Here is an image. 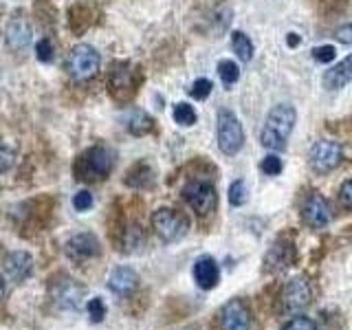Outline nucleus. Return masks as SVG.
Returning a JSON list of instances; mask_svg holds the SVG:
<instances>
[{
	"instance_id": "obj_27",
	"label": "nucleus",
	"mask_w": 352,
	"mask_h": 330,
	"mask_svg": "<svg viewBox=\"0 0 352 330\" xmlns=\"http://www.w3.org/2000/svg\"><path fill=\"white\" fill-rule=\"evenodd\" d=\"M282 159L280 157H275V154H269L267 159L262 161V172L264 174H269V176H278L282 172Z\"/></svg>"
},
{
	"instance_id": "obj_33",
	"label": "nucleus",
	"mask_w": 352,
	"mask_h": 330,
	"mask_svg": "<svg viewBox=\"0 0 352 330\" xmlns=\"http://www.w3.org/2000/svg\"><path fill=\"white\" fill-rule=\"evenodd\" d=\"M339 198H341V205H344L346 209H350V212H352V181H346L344 185H341Z\"/></svg>"
},
{
	"instance_id": "obj_23",
	"label": "nucleus",
	"mask_w": 352,
	"mask_h": 330,
	"mask_svg": "<svg viewBox=\"0 0 352 330\" xmlns=\"http://www.w3.org/2000/svg\"><path fill=\"white\" fill-rule=\"evenodd\" d=\"M174 121L179 126H194L196 124V110L190 104H176L174 106Z\"/></svg>"
},
{
	"instance_id": "obj_35",
	"label": "nucleus",
	"mask_w": 352,
	"mask_h": 330,
	"mask_svg": "<svg viewBox=\"0 0 352 330\" xmlns=\"http://www.w3.org/2000/svg\"><path fill=\"white\" fill-rule=\"evenodd\" d=\"M297 42H300V40H297V36H295V33H291V36H289V44H291V47H295Z\"/></svg>"
},
{
	"instance_id": "obj_34",
	"label": "nucleus",
	"mask_w": 352,
	"mask_h": 330,
	"mask_svg": "<svg viewBox=\"0 0 352 330\" xmlns=\"http://www.w3.org/2000/svg\"><path fill=\"white\" fill-rule=\"evenodd\" d=\"M5 293H7V286H5V280H3V275H0V302L5 300Z\"/></svg>"
},
{
	"instance_id": "obj_13",
	"label": "nucleus",
	"mask_w": 352,
	"mask_h": 330,
	"mask_svg": "<svg viewBox=\"0 0 352 330\" xmlns=\"http://www.w3.org/2000/svg\"><path fill=\"white\" fill-rule=\"evenodd\" d=\"M31 38H33V31H31V25H29L27 18L14 16V18L9 20V25L5 29V40H7L11 51L27 49L29 44H31Z\"/></svg>"
},
{
	"instance_id": "obj_18",
	"label": "nucleus",
	"mask_w": 352,
	"mask_h": 330,
	"mask_svg": "<svg viewBox=\"0 0 352 330\" xmlns=\"http://www.w3.org/2000/svg\"><path fill=\"white\" fill-rule=\"evenodd\" d=\"M295 260V253H293V247L291 245H282L278 242L269 253H267V264L273 269H286L291 267V262Z\"/></svg>"
},
{
	"instance_id": "obj_4",
	"label": "nucleus",
	"mask_w": 352,
	"mask_h": 330,
	"mask_svg": "<svg viewBox=\"0 0 352 330\" xmlns=\"http://www.w3.org/2000/svg\"><path fill=\"white\" fill-rule=\"evenodd\" d=\"M242 143H245V132H242L240 121L229 110H220L218 113V148L225 154L240 152Z\"/></svg>"
},
{
	"instance_id": "obj_26",
	"label": "nucleus",
	"mask_w": 352,
	"mask_h": 330,
	"mask_svg": "<svg viewBox=\"0 0 352 330\" xmlns=\"http://www.w3.org/2000/svg\"><path fill=\"white\" fill-rule=\"evenodd\" d=\"M212 88H214V84L209 82V80H205V77H201V80H196V82L192 84L190 95H192L194 99H207L209 93H212Z\"/></svg>"
},
{
	"instance_id": "obj_7",
	"label": "nucleus",
	"mask_w": 352,
	"mask_h": 330,
	"mask_svg": "<svg viewBox=\"0 0 352 330\" xmlns=\"http://www.w3.org/2000/svg\"><path fill=\"white\" fill-rule=\"evenodd\" d=\"M344 159V150L337 141H317L311 150V168L319 174L333 172Z\"/></svg>"
},
{
	"instance_id": "obj_14",
	"label": "nucleus",
	"mask_w": 352,
	"mask_h": 330,
	"mask_svg": "<svg viewBox=\"0 0 352 330\" xmlns=\"http://www.w3.org/2000/svg\"><path fill=\"white\" fill-rule=\"evenodd\" d=\"M3 264H5V273L9 275V280H14V282H25L33 273V258L27 251H11Z\"/></svg>"
},
{
	"instance_id": "obj_10",
	"label": "nucleus",
	"mask_w": 352,
	"mask_h": 330,
	"mask_svg": "<svg viewBox=\"0 0 352 330\" xmlns=\"http://www.w3.org/2000/svg\"><path fill=\"white\" fill-rule=\"evenodd\" d=\"M251 313L245 302L231 300L220 311V330H249Z\"/></svg>"
},
{
	"instance_id": "obj_22",
	"label": "nucleus",
	"mask_w": 352,
	"mask_h": 330,
	"mask_svg": "<svg viewBox=\"0 0 352 330\" xmlns=\"http://www.w3.org/2000/svg\"><path fill=\"white\" fill-rule=\"evenodd\" d=\"M218 75H220V80H223L225 86H231V84L238 82L240 69H238V64H234L231 60H223L218 64Z\"/></svg>"
},
{
	"instance_id": "obj_25",
	"label": "nucleus",
	"mask_w": 352,
	"mask_h": 330,
	"mask_svg": "<svg viewBox=\"0 0 352 330\" xmlns=\"http://www.w3.org/2000/svg\"><path fill=\"white\" fill-rule=\"evenodd\" d=\"M88 317H91V322L95 324H99L106 317V304L102 302V297H93V300L88 302Z\"/></svg>"
},
{
	"instance_id": "obj_20",
	"label": "nucleus",
	"mask_w": 352,
	"mask_h": 330,
	"mask_svg": "<svg viewBox=\"0 0 352 330\" xmlns=\"http://www.w3.org/2000/svg\"><path fill=\"white\" fill-rule=\"evenodd\" d=\"M152 126H154L152 117L146 115V113H141V110H137V113H132V117L128 119V130L132 132V135H137V137H141V135H146V132H150Z\"/></svg>"
},
{
	"instance_id": "obj_24",
	"label": "nucleus",
	"mask_w": 352,
	"mask_h": 330,
	"mask_svg": "<svg viewBox=\"0 0 352 330\" xmlns=\"http://www.w3.org/2000/svg\"><path fill=\"white\" fill-rule=\"evenodd\" d=\"M229 203L234 207H240L247 203V185L245 181H234L229 187Z\"/></svg>"
},
{
	"instance_id": "obj_3",
	"label": "nucleus",
	"mask_w": 352,
	"mask_h": 330,
	"mask_svg": "<svg viewBox=\"0 0 352 330\" xmlns=\"http://www.w3.org/2000/svg\"><path fill=\"white\" fill-rule=\"evenodd\" d=\"M152 227L157 231V236L165 242H176L181 240L187 229H190V223H187V218L179 212H174V209H157V212L152 214Z\"/></svg>"
},
{
	"instance_id": "obj_12",
	"label": "nucleus",
	"mask_w": 352,
	"mask_h": 330,
	"mask_svg": "<svg viewBox=\"0 0 352 330\" xmlns=\"http://www.w3.org/2000/svg\"><path fill=\"white\" fill-rule=\"evenodd\" d=\"M99 249H102L99 247V240L93 234H75L69 242H66V256L77 264L97 258Z\"/></svg>"
},
{
	"instance_id": "obj_6",
	"label": "nucleus",
	"mask_w": 352,
	"mask_h": 330,
	"mask_svg": "<svg viewBox=\"0 0 352 330\" xmlns=\"http://www.w3.org/2000/svg\"><path fill=\"white\" fill-rule=\"evenodd\" d=\"M82 165H84V176L82 179H104L115 168V152L108 150L104 146H97L93 150L86 152V157L82 159Z\"/></svg>"
},
{
	"instance_id": "obj_19",
	"label": "nucleus",
	"mask_w": 352,
	"mask_h": 330,
	"mask_svg": "<svg viewBox=\"0 0 352 330\" xmlns=\"http://www.w3.org/2000/svg\"><path fill=\"white\" fill-rule=\"evenodd\" d=\"M231 47H234V53L242 62H249L253 58V42L242 31L231 33Z\"/></svg>"
},
{
	"instance_id": "obj_30",
	"label": "nucleus",
	"mask_w": 352,
	"mask_h": 330,
	"mask_svg": "<svg viewBox=\"0 0 352 330\" xmlns=\"http://www.w3.org/2000/svg\"><path fill=\"white\" fill-rule=\"evenodd\" d=\"M284 330H317V326H315L313 319H308L304 315H297L284 326Z\"/></svg>"
},
{
	"instance_id": "obj_21",
	"label": "nucleus",
	"mask_w": 352,
	"mask_h": 330,
	"mask_svg": "<svg viewBox=\"0 0 352 330\" xmlns=\"http://www.w3.org/2000/svg\"><path fill=\"white\" fill-rule=\"evenodd\" d=\"M110 86L115 91H124V88L130 86V69L128 64H115V71L110 75Z\"/></svg>"
},
{
	"instance_id": "obj_17",
	"label": "nucleus",
	"mask_w": 352,
	"mask_h": 330,
	"mask_svg": "<svg viewBox=\"0 0 352 330\" xmlns=\"http://www.w3.org/2000/svg\"><path fill=\"white\" fill-rule=\"evenodd\" d=\"M350 82H352V53L344 62H339L337 66L324 73V86L328 91H339V88H344Z\"/></svg>"
},
{
	"instance_id": "obj_11",
	"label": "nucleus",
	"mask_w": 352,
	"mask_h": 330,
	"mask_svg": "<svg viewBox=\"0 0 352 330\" xmlns=\"http://www.w3.org/2000/svg\"><path fill=\"white\" fill-rule=\"evenodd\" d=\"M84 286L77 284L75 280L71 278H64L62 282L55 284V291H53V297H55V304L64 311H80L82 308V302H84Z\"/></svg>"
},
{
	"instance_id": "obj_31",
	"label": "nucleus",
	"mask_w": 352,
	"mask_h": 330,
	"mask_svg": "<svg viewBox=\"0 0 352 330\" xmlns=\"http://www.w3.org/2000/svg\"><path fill=\"white\" fill-rule=\"evenodd\" d=\"M36 58H38L40 62H51V60H53V44H51V40L42 38V40L36 44Z\"/></svg>"
},
{
	"instance_id": "obj_5",
	"label": "nucleus",
	"mask_w": 352,
	"mask_h": 330,
	"mask_svg": "<svg viewBox=\"0 0 352 330\" xmlns=\"http://www.w3.org/2000/svg\"><path fill=\"white\" fill-rule=\"evenodd\" d=\"M183 198L187 201L196 214L201 216H207L212 214L216 205H218V196H216V190L214 185H209L205 181H192L183 187Z\"/></svg>"
},
{
	"instance_id": "obj_2",
	"label": "nucleus",
	"mask_w": 352,
	"mask_h": 330,
	"mask_svg": "<svg viewBox=\"0 0 352 330\" xmlns=\"http://www.w3.org/2000/svg\"><path fill=\"white\" fill-rule=\"evenodd\" d=\"M99 64H102V58L91 44H77L71 51L66 66H69V75L75 82H88L97 75Z\"/></svg>"
},
{
	"instance_id": "obj_16",
	"label": "nucleus",
	"mask_w": 352,
	"mask_h": 330,
	"mask_svg": "<svg viewBox=\"0 0 352 330\" xmlns=\"http://www.w3.org/2000/svg\"><path fill=\"white\" fill-rule=\"evenodd\" d=\"M108 286H110V291L117 293V295H130V293L137 291L139 275L130 267H119V269H115L113 273H110Z\"/></svg>"
},
{
	"instance_id": "obj_15",
	"label": "nucleus",
	"mask_w": 352,
	"mask_h": 330,
	"mask_svg": "<svg viewBox=\"0 0 352 330\" xmlns=\"http://www.w3.org/2000/svg\"><path fill=\"white\" fill-rule=\"evenodd\" d=\"M194 280L205 291L214 289V286L218 284L220 271H218V264H216V260L212 256H203V258L196 260V264H194Z\"/></svg>"
},
{
	"instance_id": "obj_9",
	"label": "nucleus",
	"mask_w": 352,
	"mask_h": 330,
	"mask_svg": "<svg viewBox=\"0 0 352 330\" xmlns=\"http://www.w3.org/2000/svg\"><path fill=\"white\" fill-rule=\"evenodd\" d=\"M311 304V286L304 278H295L286 284L282 293V308L289 313H300Z\"/></svg>"
},
{
	"instance_id": "obj_28",
	"label": "nucleus",
	"mask_w": 352,
	"mask_h": 330,
	"mask_svg": "<svg viewBox=\"0 0 352 330\" xmlns=\"http://www.w3.org/2000/svg\"><path fill=\"white\" fill-rule=\"evenodd\" d=\"M14 163H16V152L7 146H0V174L9 172L14 168Z\"/></svg>"
},
{
	"instance_id": "obj_1",
	"label": "nucleus",
	"mask_w": 352,
	"mask_h": 330,
	"mask_svg": "<svg viewBox=\"0 0 352 330\" xmlns=\"http://www.w3.org/2000/svg\"><path fill=\"white\" fill-rule=\"evenodd\" d=\"M295 119H297V115H295L293 106H289V104L275 106L267 115V121H264V128L260 132L262 146L269 150H284L286 139H289V135L293 132Z\"/></svg>"
},
{
	"instance_id": "obj_29",
	"label": "nucleus",
	"mask_w": 352,
	"mask_h": 330,
	"mask_svg": "<svg viewBox=\"0 0 352 330\" xmlns=\"http://www.w3.org/2000/svg\"><path fill=\"white\" fill-rule=\"evenodd\" d=\"M73 207L77 209V212H88V209L93 207V194L88 190L77 192L75 198H73Z\"/></svg>"
},
{
	"instance_id": "obj_8",
	"label": "nucleus",
	"mask_w": 352,
	"mask_h": 330,
	"mask_svg": "<svg viewBox=\"0 0 352 330\" xmlns=\"http://www.w3.org/2000/svg\"><path fill=\"white\" fill-rule=\"evenodd\" d=\"M302 218L308 227L324 229L333 220V212H330V205L322 194H311L302 207Z\"/></svg>"
},
{
	"instance_id": "obj_32",
	"label": "nucleus",
	"mask_w": 352,
	"mask_h": 330,
	"mask_svg": "<svg viewBox=\"0 0 352 330\" xmlns=\"http://www.w3.org/2000/svg\"><path fill=\"white\" fill-rule=\"evenodd\" d=\"M313 58L322 64H328L335 60V47H330V44H324V47H317L313 49Z\"/></svg>"
}]
</instances>
